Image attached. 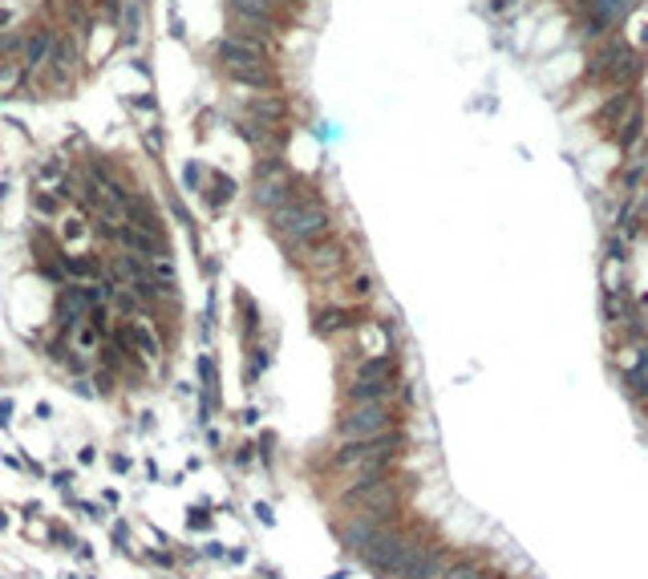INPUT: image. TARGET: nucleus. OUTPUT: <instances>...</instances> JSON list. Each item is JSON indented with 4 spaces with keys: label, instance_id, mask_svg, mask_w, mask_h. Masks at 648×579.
I'll return each mask as SVG.
<instances>
[{
    "label": "nucleus",
    "instance_id": "nucleus-1",
    "mask_svg": "<svg viewBox=\"0 0 648 579\" xmlns=\"http://www.w3.org/2000/svg\"><path fill=\"white\" fill-rule=\"evenodd\" d=\"M405 454V430H393V434H381V438H369V442H341L328 458V474L337 478L333 486V502L345 494V490L361 486V482H373L381 474H393V466L401 462Z\"/></svg>",
    "mask_w": 648,
    "mask_h": 579
},
{
    "label": "nucleus",
    "instance_id": "nucleus-2",
    "mask_svg": "<svg viewBox=\"0 0 648 579\" xmlns=\"http://www.w3.org/2000/svg\"><path fill=\"white\" fill-rule=\"evenodd\" d=\"M267 227L276 231L280 243H304V239H320V235H328V231H333V215H328L320 190H316L312 182L296 178L292 199H288L284 207L267 211Z\"/></svg>",
    "mask_w": 648,
    "mask_h": 579
},
{
    "label": "nucleus",
    "instance_id": "nucleus-3",
    "mask_svg": "<svg viewBox=\"0 0 648 579\" xmlns=\"http://www.w3.org/2000/svg\"><path fill=\"white\" fill-rule=\"evenodd\" d=\"M405 502H409V482L401 474H381L373 482H361V486L345 490L337 498V510H341V519H348V515H385V519H397V515H405Z\"/></svg>",
    "mask_w": 648,
    "mask_h": 579
},
{
    "label": "nucleus",
    "instance_id": "nucleus-4",
    "mask_svg": "<svg viewBox=\"0 0 648 579\" xmlns=\"http://www.w3.org/2000/svg\"><path fill=\"white\" fill-rule=\"evenodd\" d=\"M405 393H409V389L401 385V360H397V356L357 360L352 373H348V381H345L348 401H393V405H401Z\"/></svg>",
    "mask_w": 648,
    "mask_h": 579
},
{
    "label": "nucleus",
    "instance_id": "nucleus-5",
    "mask_svg": "<svg viewBox=\"0 0 648 579\" xmlns=\"http://www.w3.org/2000/svg\"><path fill=\"white\" fill-rule=\"evenodd\" d=\"M401 430V405L393 401H348L337 417V438L341 442H369Z\"/></svg>",
    "mask_w": 648,
    "mask_h": 579
},
{
    "label": "nucleus",
    "instance_id": "nucleus-6",
    "mask_svg": "<svg viewBox=\"0 0 648 579\" xmlns=\"http://www.w3.org/2000/svg\"><path fill=\"white\" fill-rule=\"evenodd\" d=\"M215 61L219 69L235 82V77H248V73H263V69H272V61H267V53L256 49V45H243L235 41V37H219L215 41Z\"/></svg>",
    "mask_w": 648,
    "mask_h": 579
},
{
    "label": "nucleus",
    "instance_id": "nucleus-7",
    "mask_svg": "<svg viewBox=\"0 0 648 579\" xmlns=\"http://www.w3.org/2000/svg\"><path fill=\"white\" fill-rule=\"evenodd\" d=\"M397 519H401V515H397ZM389 523H393V519H385V515H348V519L337 523V539H341V547H345L348 555H361Z\"/></svg>",
    "mask_w": 648,
    "mask_h": 579
},
{
    "label": "nucleus",
    "instance_id": "nucleus-8",
    "mask_svg": "<svg viewBox=\"0 0 648 579\" xmlns=\"http://www.w3.org/2000/svg\"><path fill=\"white\" fill-rule=\"evenodd\" d=\"M352 353L357 360H369V356H397V341H393V328L385 320H361L357 332H352Z\"/></svg>",
    "mask_w": 648,
    "mask_h": 579
},
{
    "label": "nucleus",
    "instance_id": "nucleus-9",
    "mask_svg": "<svg viewBox=\"0 0 648 579\" xmlns=\"http://www.w3.org/2000/svg\"><path fill=\"white\" fill-rule=\"evenodd\" d=\"M77 45L69 41V37H57L53 41V49H49V61L41 65V73H45V82L53 89H69L73 86V77H77Z\"/></svg>",
    "mask_w": 648,
    "mask_h": 579
},
{
    "label": "nucleus",
    "instance_id": "nucleus-10",
    "mask_svg": "<svg viewBox=\"0 0 648 579\" xmlns=\"http://www.w3.org/2000/svg\"><path fill=\"white\" fill-rule=\"evenodd\" d=\"M365 320L361 308H348V304H316L312 308V328L316 336H345V332H357V324Z\"/></svg>",
    "mask_w": 648,
    "mask_h": 579
},
{
    "label": "nucleus",
    "instance_id": "nucleus-11",
    "mask_svg": "<svg viewBox=\"0 0 648 579\" xmlns=\"http://www.w3.org/2000/svg\"><path fill=\"white\" fill-rule=\"evenodd\" d=\"M628 57H632V45L624 41L620 33H616V37H608V41L596 45V53H592V61H588V77L604 82L608 73H612L620 61H628Z\"/></svg>",
    "mask_w": 648,
    "mask_h": 579
},
{
    "label": "nucleus",
    "instance_id": "nucleus-12",
    "mask_svg": "<svg viewBox=\"0 0 648 579\" xmlns=\"http://www.w3.org/2000/svg\"><path fill=\"white\" fill-rule=\"evenodd\" d=\"M636 101H640V93H636V89H628V93H612L604 106L596 110V126H600L608 138H616V130L624 126V118L636 110Z\"/></svg>",
    "mask_w": 648,
    "mask_h": 579
},
{
    "label": "nucleus",
    "instance_id": "nucleus-13",
    "mask_svg": "<svg viewBox=\"0 0 648 579\" xmlns=\"http://www.w3.org/2000/svg\"><path fill=\"white\" fill-rule=\"evenodd\" d=\"M118 243L134 251V256H142L146 264H154V260H163V256H171V247H167V239L163 235H150V231H138V227H122L118 231Z\"/></svg>",
    "mask_w": 648,
    "mask_h": 579
},
{
    "label": "nucleus",
    "instance_id": "nucleus-14",
    "mask_svg": "<svg viewBox=\"0 0 648 579\" xmlns=\"http://www.w3.org/2000/svg\"><path fill=\"white\" fill-rule=\"evenodd\" d=\"M53 41H57V37H53L45 25H37V29L25 37V49H21V65H25L29 73H33V69H41L45 61H49V49H53Z\"/></svg>",
    "mask_w": 648,
    "mask_h": 579
},
{
    "label": "nucleus",
    "instance_id": "nucleus-15",
    "mask_svg": "<svg viewBox=\"0 0 648 579\" xmlns=\"http://www.w3.org/2000/svg\"><path fill=\"white\" fill-rule=\"evenodd\" d=\"M231 16H243V21H259V25H272L280 21V0H227Z\"/></svg>",
    "mask_w": 648,
    "mask_h": 579
},
{
    "label": "nucleus",
    "instance_id": "nucleus-16",
    "mask_svg": "<svg viewBox=\"0 0 648 579\" xmlns=\"http://www.w3.org/2000/svg\"><path fill=\"white\" fill-rule=\"evenodd\" d=\"M248 118L267 122V126H284L288 106H284V97H280V93H256V97L248 101Z\"/></svg>",
    "mask_w": 648,
    "mask_h": 579
},
{
    "label": "nucleus",
    "instance_id": "nucleus-17",
    "mask_svg": "<svg viewBox=\"0 0 648 579\" xmlns=\"http://www.w3.org/2000/svg\"><path fill=\"white\" fill-rule=\"evenodd\" d=\"M227 37H235V41L243 45H256V49H272L276 41V33H272V25H259V21H243V16H231V33Z\"/></svg>",
    "mask_w": 648,
    "mask_h": 579
},
{
    "label": "nucleus",
    "instance_id": "nucleus-18",
    "mask_svg": "<svg viewBox=\"0 0 648 579\" xmlns=\"http://www.w3.org/2000/svg\"><path fill=\"white\" fill-rule=\"evenodd\" d=\"M640 138H645V97H640V101H636V110L624 118V126L616 130V138H612V142H616L624 154H632V150L640 146Z\"/></svg>",
    "mask_w": 648,
    "mask_h": 579
},
{
    "label": "nucleus",
    "instance_id": "nucleus-19",
    "mask_svg": "<svg viewBox=\"0 0 648 579\" xmlns=\"http://www.w3.org/2000/svg\"><path fill=\"white\" fill-rule=\"evenodd\" d=\"M442 579H499L478 555H454V563L446 567V576Z\"/></svg>",
    "mask_w": 648,
    "mask_h": 579
},
{
    "label": "nucleus",
    "instance_id": "nucleus-20",
    "mask_svg": "<svg viewBox=\"0 0 648 579\" xmlns=\"http://www.w3.org/2000/svg\"><path fill=\"white\" fill-rule=\"evenodd\" d=\"M600 284H604V296H624L628 292V260H608L604 256Z\"/></svg>",
    "mask_w": 648,
    "mask_h": 579
},
{
    "label": "nucleus",
    "instance_id": "nucleus-21",
    "mask_svg": "<svg viewBox=\"0 0 648 579\" xmlns=\"http://www.w3.org/2000/svg\"><path fill=\"white\" fill-rule=\"evenodd\" d=\"M130 332H134V345H138V353L142 356H158L163 353V341H158V332L150 328V316H134V320H130Z\"/></svg>",
    "mask_w": 648,
    "mask_h": 579
},
{
    "label": "nucleus",
    "instance_id": "nucleus-22",
    "mask_svg": "<svg viewBox=\"0 0 648 579\" xmlns=\"http://www.w3.org/2000/svg\"><path fill=\"white\" fill-rule=\"evenodd\" d=\"M584 4V12H596V16H604V21H612V25H620L640 0H579Z\"/></svg>",
    "mask_w": 648,
    "mask_h": 579
},
{
    "label": "nucleus",
    "instance_id": "nucleus-23",
    "mask_svg": "<svg viewBox=\"0 0 648 579\" xmlns=\"http://www.w3.org/2000/svg\"><path fill=\"white\" fill-rule=\"evenodd\" d=\"M61 271L77 284H93L97 280V260L93 256H61Z\"/></svg>",
    "mask_w": 648,
    "mask_h": 579
},
{
    "label": "nucleus",
    "instance_id": "nucleus-24",
    "mask_svg": "<svg viewBox=\"0 0 648 579\" xmlns=\"http://www.w3.org/2000/svg\"><path fill=\"white\" fill-rule=\"evenodd\" d=\"M211 186H207V203H211V207H227V203H231V199H235V178H227V175H219V171H211Z\"/></svg>",
    "mask_w": 648,
    "mask_h": 579
},
{
    "label": "nucleus",
    "instance_id": "nucleus-25",
    "mask_svg": "<svg viewBox=\"0 0 648 579\" xmlns=\"http://www.w3.org/2000/svg\"><path fill=\"white\" fill-rule=\"evenodd\" d=\"M21 82H25V65L21 61H0V97L12 93Z\"/></svg>",
    "mask_w": 648,
    "mask_h": 579
},
{
    "label": "nucleus",
    "instance_id": "nucleus-26",
    "mask_svg": "<svg viewBox=\"0 0 648 579\" xmlns=\"http://www.w3.org/2000/svg\"><path fill=\"white\" fill-rule=\"evenodd\" d=\"M348 292H352L357 300H369V296H373V275H369V271H357V275H352V288H348Z\"/></svg>",
    "mask_w": 648,
    "mask_h": 579
},
{
    "label": "nucleus",
    "instance_id": "nucleus-27",
    "mask_svg": "<svg viewBox=\"0 0 648 579\" xmlns=\"http://www.w3.org/2000/svg\"><path fill=\"white\" fill-rule=\"evenodd\" d=\"M33 211L53 215V211H57V195H49V190H33Z\"/></svg>",
    "mask_w": 648,
    "mask_h": 579
},
{
    "label": "nucleus",
    "instance_id": "nucleus-28",
    "mask_svg": "<svg viewBox=\"0 0 648 579\" xmlns=\"http://www.w3.org/2000/svg\"><path fill=\"white\" fill-rule=\"evenodd\" d=\"M138 25H142V12H138V4H130L126 8V41H138Z\"/></svg>",
    "mask_w": 648,
    "mask_h": 579
},
{
    "label": "nucleus",
    "instance_id": "nucleus-29",
    "mask_svg": "<svg viewBox=\"0 0 648 579\" xmlns=\"http://www.w3.org/2000/svg\"><path fill=\"white\" fill-rule=\"evenodd\" d=\"M182 182H187L191 190H199V186H203V167H199V162H187V171H182Z\"/></svg>",
    "mask_w": 648,
    "mask_h": 579
},
{
    "label": "nucleus",
    "instance_id": "nucleus-30",
    "mask_svg": "<svg viewBox=\"0 0 648 579\" xmlns=\"http://www.w3.org/2000/svg\"><path fill=\"white\" fill-rule=\"evenodd\" d=\"M146 146H150V154H163V134H158V130H146Z\"/></svg>",
    "mask_w": 648,
    "mask_h": 579
},
{
    "label": "nucleus",
    "instance_id": "nucleus-31",
    "mask_svg": "<svg viewBox=\"0 0 648 579\" xmlns=\"http://www.w3.org/2000/svg\"><path fill=\"white\" fill-rule=\"evenodd\" d=\"M511 4H515V0H490V8H494V12H503V8H511Z\"/></svg>",
    "mask_w": 648,
    "mask_h": 579
},
{
    "label": "nucleus",
    "instance_id": "nucleus-32",
    "mask_svg": "<svg viewBox=\"0 0 648 579\" xmlns=\"http://www.w3.org/2000/svg\"><path fill=\"white\" fill-rule=\"evenodd\" d=\"M0 25H12V12H8V8H0Z\"/></svg>",
    "mask_w": 648,
    "mask_h": 579
},
{
    "label": "nucleus",
    "instance_id": "nucleus-33",
    "mask_svg": "<svg viewBox=\"0 0 648 579\" xmlns=\"http://www.w3.org/2000/svg\"><path fill=\"white\" fill-rule=\"evenodd\" d=\"M280 4H292V0H280Z\"/></svg>",
    "mask_w": 648,
    "mask_h": 579
},
{
    "label": "nucleus",
    "instance_id": "nucleus-34",
    "mask_svg": "<svg viewBox=\"0 0 648 579\" xmlns=\"http://www.w3.org/2000/svg\"><path fill=\"white\" fill-rule=\"evenodd\" d=\"M645 413H648V405H645Z\"/></svg>",
    "mask_w": 648,
    "mask_h": 579
},
{
    "label": "nucleus",
    "instance_id": "nucleus-35",
    "mask_svg": "<svg viewBox=\"0 0 648 579\" xmlns=\"http://www.w3.org/2000/svg\"><path fill=\"white\" fill-rule=\"evenodd\" d=\"M499 579H503V576H499Z\"/></svg>",
    "mask_w": 648,
    "mask_h": 579
}]
</instances>
